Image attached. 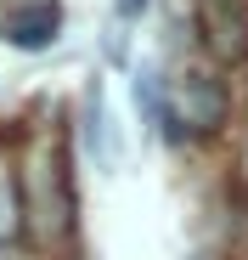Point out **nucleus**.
I'll return each instance as SVG.
<instances>
[{"mask_svg": "<svg viewBox=\"0 0 248 260\" xmlns=\"http://www.w3.org/2000/svg\"><path fill=\"white\" fill-rule=\"evenodd\" d=\"M163 102H170V142H186V136H209V130L226 124V85L203 68H186L163 85Z\"/></svg>", "mask_w": 248, "mask_h": 260, "instance_id": "obj_1", "label": "nucleus"}, {"mask_svg": "<svg viewBox=\"0 0 248 260\" xmlns=\"http://www.w3.org/2000/svg\"><path fill=\"white\" fill-rule=\"evenodd\" d=\"M28 226L46 243H62L73 232V187L62 170V147H46L28 170Z\"/></svg>", "mask_w": 248, "mask_h": 260, "instance_id": "obj_2", "label": "nucleus"}, {"mask_svg": "<svg viewBox=\"0 0 248 260\" xmlns=\"http://www.w3.org/2000/svg\"><path fill=\"white\" fill-rule=\"evenodd\" d=\"M197 28L220 62L248 57V0H197Z\"/></svg>", "mask_w": 248, "mask_h": 260, "instance_id": "obj_3", "label": "nucleus"}, {"mask_svg": "<svg viewBox=\"0 0 248 260\" xmlns=\"http://www.w3.org/2000/svg\"><path fill=\"white\" fill-rule=\"evenodd\" d=\"M62 34V6L57 0H28V6H17L6 17V40L17 51H51Z\"/></svg>", "mask_w": 248, "mask_h": 260, "instance_id": "obj_4", "label": "nucleus"}, {"mask_svg": "<svg viewBox=\"0 0 248 260\" xmlns=\"http://www.w3.org/2000/svg\"><path fill=\"white\" fill-rule=\"evenodd\" d=\"M79 142L96 164H118V142H113V119H107V102H102V85H91L85 102H79Z\"/></svg>", "mask_w": 248, "mask_h": 260, "instance_id": "obj_5", "label": "nucleus"}, {"mask_svg": "<svg viewBox=\"0 0 248 260\" xmlns=\"http://www.w3.org/2000/svg\"><path fill=\"white\" fill-rule=\"evenodd\" d=\"M136 108H141V119H147L152 136L170 142V102H163V79H158V68H141V74H136Z\"/></svg>", "mask_w": 248, "mask_h": 260, "instance_id": "obj_6", "label": "nucleus"}, {"mask_svg": "<svg viewBox=\"0 0 248 260\" xmlns=\"http://www.w3.org/2000/svg\"><path fill=\"white\" fill-rule=\"evenodd\" d=\"M23 226V204H17V181H12V170H0V243H12Z\"/></svg>", "mask_w": 248, "mask_h": 260, "instance_id": "obj_7", "label": "nucleus"}, {"mask_svg": "<svg viewBox=\"0 0 248 260\" xmlns=\"http://www.w3.org/2000/svg\"><path fill=\"white\" fill-rule=\"evenodd\" d=\"M102 51H107V62H124V57H130V34L113 23V28H107V40H102Z\"/></svg>", "mask_w": 248, "mask_h": 260, "instance_id": "obj_8", "label": "nucleus"}, {"mask_svg": "<svg viewBox=\"0 0 248 260\" xmlns=\"http://www.w3.org/2000/svg\"><path fill=\"white\" fill-rule=\"evenodd\" d=\"M147 6H152V0H113V17H118V23H130V17H141Z\"/></svg>", "mask_w": 248, "mask_h": 260, "instance_id": "obj_9", "label": "nucleus"}]
</instances>
